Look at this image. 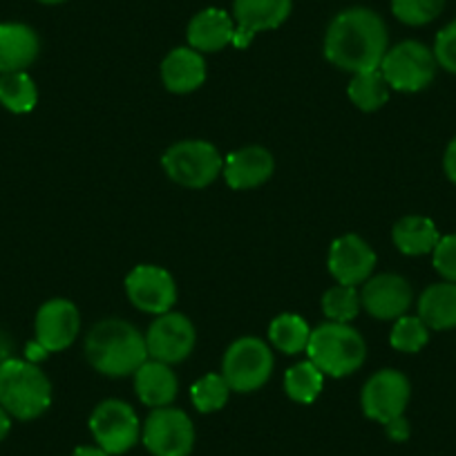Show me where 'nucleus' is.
I'll use <instances>...</instances> for the list:
<instances>
[{"label": "nucleus", "mask_w": 456, "mask_h": 456, "mask_svg": "<svg viewBox=\"0 0 456 456\" xmlns=\"http://www.w3.org/2000/svg\"><path fill=\"white\" fill-rule=\"evenodd\" d=\"M134 389L143 405L148 407H168L177 398V376L170 365L148 358L137 371H134Z\"/></svg>", "instance_id": "obj_21"}, {"label": "nucleus", "mask_w": 456, "mask_h": 456, "mask_svg": "<svg viewBox=\"0 0 456 456\" xmlns=\"http://www.w3.org/2000/svg\"><path fill=\"white\" fill-rule=\"evenodd\" d=\"M324 374L311 361L297 362L284 376V392L296 403H314L322 392Z\"/></svg>", "instance_id": "obj_27"}, {"label": "nucleus", "mask_w": 456, "mask_h": 456, "mask_svg": "<svg viewBox=\"0 0 456 456\" xmlns=\"http://www.w3.org/2000/svg\"><path fill=\"white\" fill-rule=\"evenodd\" d=\"M52 403L50 379L37 362L10 358L0 365V407L19 420L38 419Z\"/></svg>", "instance_id": "obj_3"}, {"label": "nucleus", "mask_w": 456, "mask_h": 456, "mask_svg": "<svg viewBox=\"0 0 456 456\" xmlns=\"http://www.w3.org/2000/svg\"><path fill=\"white\" fill-rule=\"evenodd\" d=\"M445 0H392V14L410 28H420L441 16Z\"/></svg>", "instance_id": "obj_31"}, {"label": "nucleus", "mask_w": 456, "mask_h": 456, "mask_svg": "<svg viewBox=\"0 0 456 456\" xmlns=\"http://www.w3.org/2000/svg\"><path fill=\"white\" fill-rule=\"evenodd\" d=\"M43 5H59V3H65V0H38Z\"/></svg>", "instance_id": "obj_39"}, {"label": "nucleus", "mask_w": 456, "mask_h": 456, "mask_svg": "<svg viewBox=\"0 0 456 456\" xmlns=\"http://www.w3.org/2000/svg\"><path fill=\"white\" fill-rule=\"evenodd\" d=\"M275 170L273 155L262 146L235 151L224 161V179L233 191H251L269 182Z\"/></svg>", "instance_id": "obj_17"}, {"label": "nucleus", "mask_w": 456, "mask_h": 456, "mask_svg": "<svg viewBox=\"0 0 456 456\" xmlns=\"http://www.w3.org/2000/svg\"><path fill=\"white\" fill-rule=\"evenodd\" d=\"M10 429H12V416L0 407V441L10 434Z\"/></svg>", "instance_id": "obj_38"}, {"label": "nucleus", "mask_w": 456, "mask_h": 456, "mask_svg": "<svg viewBox=\"0 0 456 456\" xmlns=\"http://www.w3.org/2000/svg\"><path fill=\"white\" fill-rule=\"evenodd\" d=\"M394 247L403 253V256H428L436 248L438 228L436 224L423 215H407V217L398 219L392 228Z\"/></svg>", "instance_id": "obj_22"}, {"label": "nucleus", "mask_w": 456, "mask_h": 456, "mask_svg": "<svg viewBox=\"0 0 456 456\" xmlns=\"http://www.w3.org/2000/svg\"><path fill=\"white\" fill-rule=\"evenodd\" d=\"M269 338L282 354H300L309 347L311 329L306 320L297 314H282L271 322Z\"/></svg>", "instance_id": "obj_25"}, {"label": "nucleus", "mask_w": 456, "mask_h": 456, "mask_svg": "<svg viewBox=\"0 0 456 456\" xmlns=\"http://www.w3.org/2000/svg\"><path fill=\"white\" fill-rule=\"evenodd\" d=\"M432 52L438 68H443L450 74H456V19L436 34Z\"/></svg>", "instance_id": "obj_32"}, {"label": "nucleus", "mask_w": 456, "mask_h": 456, "mask_svg": "<svg viewBox=\"0 0 456 456\" xmlns=\"http://www.w3.org/2000/svg\"><path fill=\"white\" fill-rule=\"evenodd\" d=\"M90 429L94 434V441L101 450L112 454H126L133 450L139 441V416L128 403L110 398L99 403L90 416Z\"/></svg>", "instance_id": "obj_8"}, {"label": "nucleus", "mask_w": 456, "mask_h": 456, "mask_svg": "<svg viewBox=\"0 0 456 456\" xmlns=\"http://www.w3.org/2000/svg\"><path fill=\"white\" fill-rule=\"evenodd\" d=\"M387 50V25L367 7H354L338 14L324 37V56L342 72L379 69Z\"/></svg>", "instance_id": "obj_1"}, {"label": "nucleus", "mask_w": 456, "mask_h": 456, "mask_svg": "<svg viewBox=\"0 0 456 456\" xmlns=\"http://www.w3.org/2000/svg\"><path fill=\"white\" fill-rule=\"evenodd\" d=\"M161 78L170 92L188 94L206 81V63L192 47H177L161 63Z\"/></svg>", "instance_id": "obj_20"}, {"label": "nucleus", "mask_w": 456, "mask_h": 456, "mask_svg": "<svg viewBox=\"0 0 456 456\" xmlns=\"http://www.w3.org/2000/svg\"><path fill=\"white\" fill-rule=\"evenodd\" d=\"M443 170H445V177L456 183V137L447 143L445 155H443Z\"/></svg>", "instance_id": "obj_35"}, {"label": "nucleus", "mask_w": 456, "mask_h": 456, "mask_svg": "<svg viewBox=\"0 0 456 456\" xmlns=\"http://www.w3.org/2000/svg\"><path fill=\"white\" fill-rule=\"evenodd\" d=\"M166 175L179 186L206 188L222 175L224 159L208 142L188 139L170 146L161 157Z\"/></svg>", "instance_id": "obj_6"}, {"label": "nucleus", "mask_w": 456, "mask_h": 456, "mask_svg": "<svg viewBox=\"0 0 456 456\" xmlns=\"http://www.w3.org/2000/svg\"><path fill=\"white\" fill-rule=\"evenodd\" d=\"M389 83L385 81L380 69H370V72L354 74L352 83L347 87V94L352 103L362 112H376L389 101Z\"/></svg>", "instance_id": "obj_24"}, {"label": "nucleus", "mask_w": 456, "mask_h": 456, "mask_svg": "<svg viewBox=\"0 0 456 456\" xmlns=\"http://www.w3.org/2000/svg\"><path fill=\"white\" fill-rule=\"evenodd\" d=\"M329 273L338 284L358 287L371 278L376 269V253L358 235H342L329 248Z\"/></svg>", "instance_id": "obj_15"}, {"label": "nucleus", "mask_w": 456, "mask_h": 456, "mask_svg": "<svg viewBox=\"0 0 456 456\" xmlns=\"http://www.w3.org/2000/svg\"><path fill=\"white\" fill-rule=\"evenodd\" d=\"M86 358L103 376H134V371L148 361L146 336L126 320H103L87 333Z\"/></svg>", "instance_id": "obj_2"}, {"label": "nucleus", "mask_w": 456, "mask_h": 456, "mask_svg": "<svg viewBox=\"0 0 456 456\" xmlns=\"http://www.w3.org/2000/svg\"><path fill=\"white\" fill-rule=\"evenodd\" d=\"M126 293L139 311L152 315L168 314L177 302V284L173 275L152 265H142L130 271L126 278Z\"/></svg>", "instance_id": "obj_12"}, {"label": "nucleus", "mask_w": 456, "mask_h": 456, "mask_svg": "<svg viewBox=\"0 0 456 456\" xmlns=\"http://www.w3.org/2000/svg\"><path fill=\"white\" fill-rule=\"evenodd\" d=\"M228 394H231V387L222 374H206L191 389L192 405L204 414L222 410L228 401Z\"/></svg>", "instance_id": "obj_30"}, {"label": "nucleus", "mask_w": 456, "mask_h": 456, "mask_svg": "<svg viewBox=\"0 0 456 456\" xmlns=\"http://www.w3.org/2000/svg\"><path fill=\"white\" fill-rule=\"evenodd\" d=\"M271 374H273V354L260 338H238L224 354L222 376L226 379L231 392H256L271 379Z\"/></svg>", "instance_id": "obj_5"}, {"label": "nucleus", "mask_w": 456, "mask_h": 456, "mask_svg": "<svg viewBox=\"0 0 456 456\" xmlns=\"http://www.w3.org/2000/svg\"><path fill=\"white\" fill-rule=\"evenodd\" d=\"M361 306V293L356 291V287L336 284L322 296V311L329 322L349 324L358 315Z\"/></svg>", "instance_id": "obj_28"}, {"label": "nucleus", "mask_w": 456, "mask_h": 456, "mask_svg": "<svg viewBox=\"0 0 456 456\" xmlns=\"http://www.w3.org/2000/svg\"><path fill=\"white\" fill-rule=\"evenodd\" d=\"M41 41L37 32L23 23L0 25V74L25 72L37 61Z\"/></svg>", "instance_id": "obj_18"}, {"label": "nucleus", "mask_w": 456, "mask_h": 456, "mask_svg": "<svg viewBox=\"0 0 456 456\" xmlns=\"http://www.w3.org/2000/svg\"><path fill=\"white\" fill-rule=\"evenodd\" d=\"M235 37V23L233 19L224 10L217 7H208V10L200 12L195 19L188 23L186 38L191 43L192 50L197 52H219L233 43Z\"/></svg>", "instance_id": "obj_19"}, {"label": "nucleus", "mask_w": 456, "mask_h": 456, "mask_svg": "<svg viewBox=\"0 0 456 456\" xmlns=\"http://www.w3.org/2000/svg\"><path fill=\"white\" fill-rule=\"evenodd\" d=\"M195 340V327H192V322L186 315L175 314V311L161 314L157 315L155 322L151 324L146 333L148 358L166 362V365L182 362L192 354Z\"/></svg>", "instance_id": "obj_11"}, {"label": "nucleus", "mask_w": 456, "mask_h": 456, "mask_svg": "<svg viewBox=\"0 0 456 456\" xmlns=\"http://www.w3.org/2000/svg\"><path fill=\"white\" fill-rule=\"evenodd\" d=\"M385 428H387V434L392 441L401 443V441H407V436H410V423L405 420V416H398V419L389 420Z\"/></svg>", "instance_id": "obj_34"}, {"label": "nucleus", "mask_w": 456, "mask_h": 456, "mask_svg": "<svg viewBox=\"0 0 456 456\" xmlns=\"http://www.w3.org/2000/svg\"><path fill=\"white\" fill-rule=\"evenodd\" d=\"M436 68L434 52L425 43L403 41L387 50L379 69L392 90L420 92L432 86Z\"/></svg>", "instance_id": "obj_7"}, {"label": "nucleus", "mask_w": 456, "mask_h": 456, "mask_svg": "<svg viewBox=\"0 0 456 456\" xmlns=\"http://www.w3.org/2000/svg\"><path fill=\"white\" fill-rule=\"evenodd\" d=\"M411 396L407 376L398 370H380L362 387V411L367 419L387 425L389 420L405 414Z\"/></svg>", "instance_id": "obj_10"}, {"label": "nucleus", "mask_w": 456, "mask_h": 456, "mask_svg": "<svg viewBox=\"0 0 456 456\" xmlns=\"http://www.w3.org/2000/svg\"><path fill=\"white\" fill-rule=\"evenodd\" d=\"M72 456H110V454L105 450H101L99 445H81L74 450Z\"/></svg>", "instance_id": "obj_36"}, {"label": "nucleus", "mask_w": 456, "mask_h": 456, "mask_svg": "<svg viewBox=\"0 0 456 456\" xmlns=\"http://www.w3.org/2000/svg\"><path fill=\"white\" fill-rule=\"evenodd\" d=\"M142 438L152 456H188L195 447V428L186 411L157 407L143 423Z\"/></svg>", "instance_id": "obj_9"}, {"label": "nucleus", "mask_w": 456, "mask_h": 456, "mask_svg": "<svg viewBox=\"0 0 456 456\" xmlns=\"http://www.w3.org/2000/svg\"><path fill=\"white\" fill-rule=\"evenodd\" d=\"M306 354L322 374L345 379L362 367L367 345L361 333L349 324L324 322L311 331Z\"/></svg>", "instance_id": "obj_4"}, {"label": "nucleus", "mask_w": 456, "mask_h": 456, "mask_svg": "<svg viewBox=\"0 0 456 456\" xmlns=\"http://www.w3.org/2000/svg\"><path fill=\"white\" fill-rule=\"evenodd\" d=\"M411 300L410 282L398 273L374 275L362 284L361 305L376 320H398L407 314Z\"/></svg>", "instance_id": "obj_14"}, {"label": "nucleus", "mask_w": 456, "mask_h": 456, "mask_svg": "<svg viewBox=\"0 0 456 456\" xmlns=\"http://www.w3.org/2000/svg\"><path fill=\"white\" fill-rule=\"evenodd\" d=\"M419 318L434 331L456 327V282L429 284L419 297Z\"/></svg>", "instance_id": "obj_23"}, {"label": "nucleus", "mask_w": 456, "mask_h": 456, "mask_svg": "<svg viewBox=\"0 0 456 456\" xmlns=\"http://www.w3.org/2000/svg\"><path fill=\"white\" fill-rule=\"evenodd\" d=\"M38 101L37 83L25 72H10L0 77V103L10 112L25 114L34 110Z\"/></svg>", "instance_id": "obj_26"}, {"label": "nucleus", "mask_w": 456, "mask_h": 456, "mask_svg": "<svg viewBox=\"0 0 456 456\" xmlns=\"http://www.w3.org/2000/svg\"><path fill=\"white\" fill-rule=\"evenodd\" d=\"M291 7L293 0H235L233 45L244 50L256 34L280 28L291 14Z\"/></svg>", "instance_id": "obj_16"}, {"label": "nucleus", "mask_w": 456, "mask_h": 456, "mask_svg": "<svg viewBox=\"0 0 456 456\" xmlns=\"http://www.w3.org/2000/svg\"><path fill=\"white\" fill-rule=\"evenodd\" d=\"M10 354H12V342L5 333H0V365L5 361H10Z\"/></svg>", "instance_id": "obj_37"}, {"label": "nucleus", "mask_w": 456, "mask_h": 456, "mask_svg": "<svg viewBox=\"0 0 456 456\" xmlns=\"http://www.w3.org/2000/svg\"><path fill=\"white\" fill-rule=\"evenodd\" d=\"M37 345L45 354L63 352L81 331V315L74 302L65 297L47 300L37 314Z\"/></svg>", "instance_id": "obj_13"}, {"label": "nucleus", "mask_w": 456, "mask_h": 456, "mask_svg": "<svg viewBox=\"0 0 456 456\" xmlns=\"http://www.w3.org/2000/svg\"><path fill=\"white\" fill-rule=\"evenodd\" d=\"M432 257L436 273L445 282H456V233L438 240L436 248L432 251Z\"/></svg>", "instance_id": "obj_33"}, {"label": "nucleus", "mask_w": 456, "mask_h": 456, "mask_svg": "<svg viewBox=\"0 0 456 456\" xmlns=\"http://www.w3.org/2000/svg\"><path fill=\"white\" fill-rule=\"evenodd\" d=\"M429 327L419 318V315H401L394 322L389 342L396 352L403 354H419L428 345Z\"/></svg>", "instance_id": "obj_29"}]
</instances>
